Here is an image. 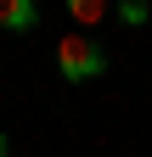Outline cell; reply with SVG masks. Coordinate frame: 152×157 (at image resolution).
Returning <instances> with one entry per match:
<instances>
[{"mask_svg":"<svg viewBox=\"0 0 152 157\" xmlns=\"http://www.w3.org/2000/svg\"><path fill=\"white\" fill-rule=\"evenodd\" d=\"M56 73H62V84H96L107 73V51L85 28H73V34L56 39Z\"/></svg>","mask_w":152,"mask_h":157,"instance_id":"1","label":"cell"},{"mask_svg":"<svg viewBox=\"0 0 152 157\" xmlns=\"http://www.w3.org/2000/svg\"><path fill=\"white\" fill-rule=\"evenodd\" d=\"M0 28H6V34L40 28V0H0Z\"/></svg>","mask_w":152,"mask_h":157,"instance_id":"2","label":"cell"},{"mask_svg":"<svg viewBox=\"0 0 152 157\" xmlns=\"http://www.w3.org/2000/svg\"><path fill=\"white\" fill-rule=\"evenodd\" d=\"M68 6V23H79L85 34L96 28V23H107V11H113V0H62Z\"/></svg>","mask_w":152,"mask_h":157,"instance_id":"3","label":"cell"},{"mask_svg":"<svg viewBox=\"0 0 152 157\" xmlns=\"http://www.w3.org/2000/svg\"><path fill=\"white\" fill-rule=\"evenodd\" d=\"M113 11H118L124 28H146V23H152V0H118Z\"/></svg>","mask_w":152,"mask_h":157,"instance_id":"4","label":"cell"},{"mask_svg":"<svg viewBox=\"0 0 152 157\" xmlns=\"http://www.w3.org/2000/svg\"><path fill=\"white\" fill-rule=\"evenodd\" d=\"M6 151H11V140H6V135H0V157H6Z\"/></svg>","mask_w":152,"mask_h":157,"instance_id":"5","label":"cell"}]
</instances>
